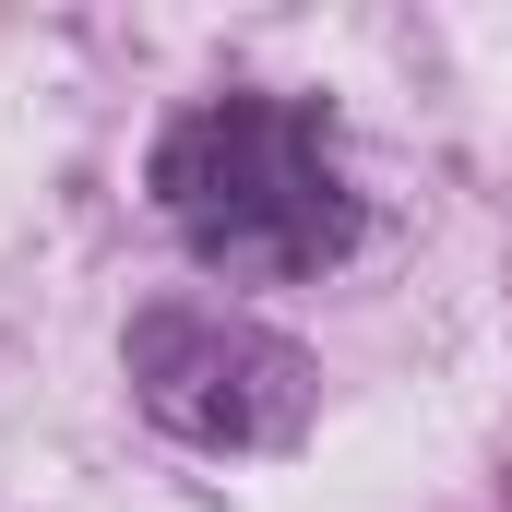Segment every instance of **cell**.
I'll use <instances>...</instances> for the list:
<instances>
[{"label":"cell","mask_w":512,"mask_h":512,"mask_svg":"<svg viewBox=\"0 0 512 512\" xmlns=\"http://www.w3.org/2000/svg\"><path fill=\"white\" fill-rule=\"evenodd\" d=\"M155 203L215 274H334L358 251V179L322 108L203 96L155 143Z\"/></svg>","instance_id":"1"},{"label":"cell","mask_w":512,"mask_h":512,"mask_svg":"<svg viewBox=\"0 0 512 512\" xmlns=\"http://www.w3.org/2000/svg\"><path fill=\"white\" fill-rule=\"evenodd\" d=\"M120 358H131L143 417H155L167 441H191V453H274V441H298V417H310V358H298L274 322H239V310L167 298V310L131 322Z\"/></svg>","instance_id":"2"}]
</instances>
